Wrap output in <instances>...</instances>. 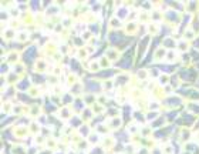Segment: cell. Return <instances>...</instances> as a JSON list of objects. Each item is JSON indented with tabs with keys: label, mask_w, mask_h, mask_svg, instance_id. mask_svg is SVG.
Returning <instances> with one entry per match:
<instances>
[{
	"label": "cell",
	"mask_w": 199,
	"mask_h": 154,
	"mask_svg": "<svg viewBox=\"0 0 199 154\" xmlns=\"http://www.w3.org/2000/svg\"><path fill=\"white\" fill-rule=\"evenodd\" d=\"M164 153L165 154H172V147H171V146H166L165 148H164Z\"/></svg>",
	"instance_id": "cell-3"
},
{
	"label": "cell",
	"mask_w": 199,
	"mask_h": 154,
	"mask_svg": "<svg viewBox=\"0 0 199 154\" xmlns=\"http://www.w3.org/2000/svg\"><path fill=\"white\" fill-rule=\"evenodd\" d=\"M4 37H6V39H13V37H14V32H13V30L4 32Z\"/></svg>",
	"instance_id": "cell-1"
},
{
	"label": "cell",
	"mask_w": 199,
	"mask_h": 154,
	"mask_svg": "<svg viewBox=\"0 0 199 154\" xmlns=\"http://www.w3.org/2000/svg\"><path fill=\"white\" fill-rule=\"evenodd\" d=\"M111 27H119V24H118V21H117V20H114V19H113V20H111Z\"/></svg>",
	"instance_id": "cell-4"
},
{
	"label": "cell",
	"mask_w": 199,
	"mask_h": 154,
	"mask_svg": "<svg viewBox=\"0 0 199 154\" xmlns=\"http://www.w3.org/2000/svg\"><path fill=\"white\" fill-rule=\"evenodd\" d=\"M27 36H29L27 33H20L19 34V40H20V41H24V40H27Z\"/></svg>",
	"instance_id": "cell-2"
}]
</instances>
